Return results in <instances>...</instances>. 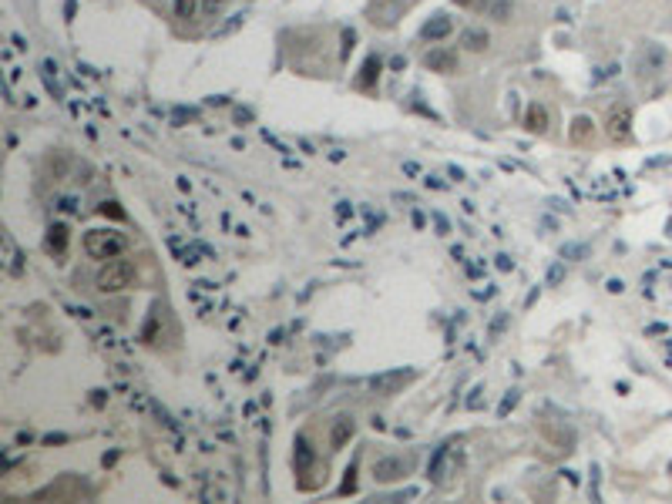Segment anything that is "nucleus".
<instances>
[{
  "label": "nucleus",
  "mask_w": 672,
  "mask_h": 504,
  "mask_svg": "<svg viewBox=\"0 0 672 504\" xmlns=\"http://www.w3.org/2000/svg\"><path fill=\"white\" fill-rule=\"evenodd\" d=\"M125 249H128V239L121 233H115V229H91V233L84 235V252H88L91 259H101V262L118 259Z\"/></svg>",
  "instance_id": "obj_1"
},
{
  "label": "nucleus",
  "mask_w": 672,
  "mask_h": 504,
  "mask_svg": "<svg viewBox=\"0 0 672 504\" xmlns=\"http://www.w3.org/2000/svg\"><path fill=\"white\" fill-rule=\"evenodd\" d=\"M134 279V266L128 259H108V262H101V269H97L95 283L101 292H121L128 290Z\"/></svg>",
  "instance_id": "obj_2"
},
{
  "label": "nucleus",
  "mask_w": 672,
  "mask_h": 504,
  "mask_svg": "<svg viewBox=\"0 0 672 504\" xmlns=\"http://www.w3.org/2000/svg\"><path fill=\"white\" fill-rule=\"evenodd\" d=\"M410 467H414L410 457H380L373 464V478H377V485H397L410 474Z\"/></svg>",
  "instance_id": "obj_3"
},
{
  "label": "nucleus",
  "mask_w": 672,
  "mask_h": 504,
  "mask_svg": "<svg viewBox=\"0 0 672 504\" xmlns=\"http://www.w3.org/2000/svg\"><path fill=\"white\" fill-rule=\"evenodd\" d=\"M400 10H403L400 0H373L370 10H366V17H370V24H377V27H393L397 17H400Z\"/></svg>",
  "instance_id": "obj_4"
},
{
  "label": "nucleus",
  "mask_w": 672,
  "mask_h": 504,
  "mask_svg": "<svg viewBox=\"0 0 672 504\" xmlns=\"http://www.w3.org/2000/svg\"><path fill=\"white\" fill-rule=\"evenodd\" d=\"M380 71H384V61L377 58V54H370V58L364 61V68H360V74L353 78V88L364 91V95H373V91H377V81H380Z\"/></svg>",
  "instance_id": "obj_5"
},
{
  "label": "nucleus",
  "mask_w": 672,
  "mask_h": 504,
  "mask_svg": "<svg viewBox=\"0 0 672 504\" xmlns=\"http://www.w3.org/2000/svg\"><path fill=\"white\" fill-rule=\"evenodd\" d=\"M423 68H427V71H437V74H454V71H458V51L434 47V51L423 54Z\"/></svg>",
  "instance_id": "obj_6"
},
{
  "label": "nucleus",
  "mask_w": 672,
  "mask_h": 504,
  "mask_svg": "<svg viewBox=\"0 0 672 504\" xmlns=\"http://www.w3.org/2000/svg\"><path fill=\"white\" fill-rule=\"evenodd\" d=\"M410 380H414V370H390V373L373 377V380H370V387L377 390V393H397V390L407 387Z\"/></svg>",
  "instance_id": "obj_7"
},
{
  "label": "nucleus",
  "mask_w": 672,
  "mask_h": 504,
  "mask_svg": "<svg viewBox=\"0 0 672 504\" xmlns=\"http://www.w3.org/2000/svg\"><path fill=\"white\" fill-rule=\"evenodd\" d=\"M313 464H316V450L309 447L306 437H296L292 441V471L299 478H306V474H313Z\"/></svg>",
  "instance_id": "obj_8"
},
{
  "label": "nucleus",
  "mask_w": 672,
  "mask_h": 504,
  "mask_svg": "<svg viewBox=\"0 0 672 504\" xmlns=\"http://www.w3.org/2000/svg\"><path fill=\"white\" fill-rule=\"evenodd\" d=\"M605 132H609L612 141H625L629 132H632V111H629L625 104H622V108H612V111H609V125H605Z\"/></svg>",
  "instance_id": "obj_9"
},
{
  "label": "nucleus",
  "mask_w": 672,
  "mask_h": 504,
  "mask_svg": "<svg viewBox=\"0 0 672 504\" xmlns=\"http://www.w3.org/2000/svg\"><path fill=\"white\" fill-rule=\"evenodd\" d=\"M635 68H639V74H642V78H646V74H655V71H662V68H666V51H662V47H655V44H646V51L639 54Z\"/></svg>",
  "instance_id": "obj_10"
},
{
  "label": "nucleus",
  "mask_w": 672,
  "mask_h": 504,
  "mask_svg": "<svg viewBox=\"0 0 672 504\" xmlns=\"http://www.w3.org/2000/svg\"><path fill=\"white\" fill-rule=\"evenodd\" d=\"M451 31H454V20L447 17V14H434V17L421 27V38L430 40V44H437V40L451 38Z\"/></svg>",
  "instance_id": "obj_11"
},
{
  "label": "nucleus",
  "mask_w": 672,
  "mask_h": 504,
  "mask_svg": "<svg viewBox=\"0 0 672 504\" xmlns=\"http://www.w3.org/2000/svg\"><path fill=\"white\" fill-rule=\"evenodd\" d=\"M548 125H552L548 108H545V104H528V111H524V128H528L531 135H548Z\"/></svg>",
  "instance_id": "obj_12"
},
{
  "label": "nucleus",
  "mask_w": 672,
  "mask_h": 504,
  "mask_svg": "<svg viewBox=\"0 0 672 504\" xmlns=\"http://www.w3.org/2000/svg\"><path fill=\"white\" fill-rule=\"evenodd\" d=\"M68 239H71V233H68V226L64 222H54L51 229H47V235H44V249L51 252V255H64L68 252Z\"/></svg>",
  "instance_id": "obj_13"
},
{
  "label": "nucleus",
  "mask_w": 672,
  "mask_h": 504,
  "mask_svg": "<svg viewBox=\"0 0 672 504\" xmlns=\"http://www.w3.org/2000/svg\"><path fill=\"white\" fill-rule=\"evenodd\" d=\"M353 430H357V424H353V417H336L333 420V427H329V447L333 450H340V447L353 437Z\"/></svg>",
  "instance_id": "obj_14"
},
{
  "label": "nucleus",
  "mask_w": 672,
  "mask_h": 504,
  "mask_svg": "<svg viewBox=\"0 0 672 504\" xmlns=\"http://www.w3.org/2000/svg\"><path fill=\"white\" fill-rule=\"evenodd\" d=\"M592 135H595V121L588 115H578L575 121H572V132H568V138L575 141V145H588L592 141Z\"/></svg>",
  "instance_id": "obj_15"
},
{
  "label": "nucleus",
  "mask_w": 672,
  "mask_h": 504,
  "mask_svg": "<svg viewBox=\"0 0 672 504\" xmlns=\"http://www.w3.org/2000/svg\"><path fill=\"white\" fill-rule=\"evenodd\" d=\"M461 44H464V47H467V51H474V54H480V51H487V44H491V38H487V31H480V27H471V31H464Z\"/></svg>",
  "instance_id": "obj_16"
},
{
  "label": "nucleus",
  "mask_w": 672,
  "mask_h": 504,
  "mask_svg": "<svg viewBox=\"0 0 672 504\" xmlns=\"http://www.w3.org/2000/svg\"><path fill=\"white\" fill-rule=\"evenodd\" d=\"M198 10H202V0H175V17L192 20Z\"/></svg>",
  "instance_id": "obj_17"
},
{
  "label": "nucleus",
  "mask_w": 672,
  "mask_h": 504,
  "mask_svg": "<svg viewBox=\"0 0 672 504\" xmlns=\"http://www.w3.org/2000/svg\"><path fill=\"white\" fill-rule=\"evenodd\" d=\"M484 10H487L494 20H508V14H511V0H487Z\"/></svg>",
  "instance_id": "obj_18"
},
{
  "label": "nucleus",
  "mask_w": 672,
  "mask_h": 504,
  "mask_svg": "<svg viewBox=\"0 0 672 504\" xmlns=\"http://www.w3.org/2000/svg\"><path fill=\"white\" fill-rule=\"evenodd\" d=\"M3 246H7V272H10V276H20V252L14 249L10 239H3Z\"/></svg>",
  "instance_id": "obj_19"
},
{
  "label": "nucleus",
  "mask_w": 672,
  "mask_h": 504,
  "mask_svg": "<svg viewBox=\"0 0 672 504\" xmlns=\"http://www.w3.org/2000/svg\"><path fill=\"white\" fill-rule=\"evenodd\" d=\"M340 40H343V44H340V58H350V51H353V47H357V31H343V34H340Z\"/></svg>",
  "instance_id": "obj_20"
},
{
  "label": "nucleus",
  "mask_w": 672,
  "mask_h": 504,
  "mask_svg": "<svg viewBox=\"0 0 672 504\" xmlns=\"http://www.w3.org/2000/svg\"><path fill=\"white\" fill-rule=\"evenodd\" d=\"M222 7H226V0H202V14H209V17L212 14H219Z\"/></svg>",
  "instance_id": "obj_21"
},
{
  "label": "nucleus",
  "mask_w": 672,
  "mask_h": 504,
  "mask_svg": "<svg viewBox=\"0 0 672 504\" xmlns=\"http://www.w3.org/2000/svg\"><path fill=\"white\" fill-rule=\"evenodd\" d=\"M353 474H357V471H353V467H346V481H343V487H340L343 494H350V491H357V478H353Z\"/></svg>",
  "instance_id": "obj_22"
},
{
  "label": "nucleus",
  "mask_w": 672,
  "mask_h": 504,
  "mask_svg": "<svg viewBox=\"0 0 672 504\" xmlns=\"http://www.w3.org/2000/svg\"><path fill=\"white\" fill-rule=\"evenodd\" d=\"M515 404H518V393H515V390H511V393H508V397H504V404H501V410H498V414H501V417H504V414H508V410L515 407Z\"/></svg>",
  "instance_id": "obj_23"
},
{
  "label": "nucleus",
  "mask_w": 672,
  "mask_h": 504,
  "mask_svg": "<svg viewBox=\"0 0 672 504\" xmlns=\"http://www.w3.org/2000/svg\"><path fill=\"white\" fill-rule=\"evenodd\" d=\"M454 3H458V7H471V10H484L487 0H454Z\"/></svg>",
  "instance_id": "obj_24"
},
{
  "label": "nucleus",
  "mask_w": 672,
  "mask_h": 504,
  "mask_svg": "<svg viewBox=\"0 0 672 504\" xmlns=\"http://www.w3.org/2000/svg\"><path fill=\"white\" fill-rule=\"evenodd\" d=\"M101 212H104V215L111 212V215H115V219H125V212H121V209H118L115 202H104V205H101Z\"/></svg>",
  "instance_id": "obj_25"
},
{
  "label": "nucleus",
  "mask_w": 672,
  "mask_h": 504,
  "mask_svg": "<svg viewBox=\"0 0 672 504\" xmlns=\"http://www.w3.org/2000/svg\"><path fill=\"white\" fill-rule=\"evenodd\" d=\"M64 441H68L64 434H51V437H44V444H64Z\"/></svg>",
  "instance_id": "obj_26"
},
{
  "label": "nucleus",
  "mask_w": 672,
  "mask_h": 504,
  "mask_svg": "<svg viewBox=\"0 0 672 504\" xmlns=\"http://www.w3.org/2000/svg\"><path fill=\"white\" fill-rule=\"evenodd\" d=\"M434 222H437V229H441V235H447V219H444V215H437V212H434Z\"/></svg>",
  "instance_id": "obj_27"
},
{
  "label": "nucleus",
  "mask_w": 672,
  "mask_h": 504,
  "mask_svg": "<svg viewBox=\"0 0 672 504\" xmlns=\"http://www.w3.org/2000/svg\"><path fill=\"white\" fill-rule=\"evenodd\" d=\"M336 215H340V219H346V215H353V209H350V202H340V209H336Z\"/></svg>",
  "instance_id": "obj_28"
},
{
  "label": "nucleus",
  "mask_w": 672,
  "mask_h": 504,
  "mask_svg": "<svg viewBox=\"0 0 672 504\" xmlns=\"http://www.w3.org/2000/svg\"><path fill=\"white\" fill-rule=\"evenodd\" d=\"M498 269H504V272L511 269V259H508V255H498Z\"/></svg>",
  "instance_id": "obj_29"
},
{
  "label": "nucleus",
  "mask_w": 672,
  "mask_h": 504,
  "mask_svg": "<svg viewBox=\"0 0 672 504\" xmlns=\"http://www.w3.org/2000/svg\"><path fill=\"white\" fill-rule=\"evenodd\" d=\"M390 68H393V71H403V68H407V61H403V58H393V61H390Z\"/></svg>",
  "instance_id": "obj_30"
},
{
  "label": "nucleus",
  "mask_w": 672,
  "mask_h": 504,
  "mask_svg": "<svg viewBox=\"0 0 672 504\" xmlns=\"http://www.w3.org/2000/svg\"><path fill=\"white\" fill-rule=\"evenodd\" d=\"M548 279H552V283H558V279H561V266H552V272H548Z\"/></svg>",
  "instance_id": "obj_31"
}]
</instances>
